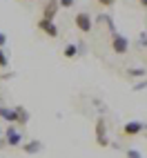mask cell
I'll list each match as a JSON object with an SVG mask.
<instances>
[{
    "mask_svg": "<svg viewBox=\"0 0 147 158\" xmlns=\"http://www.w3.org/2000/svg\"><path fill=\"white\" fill-rule=\"evenodd\" d=\"M5 143H7L9 147H20V145L25 143V136H23V131H20V129H16L14 125H11V127L5 129Z\"/></svg>",
    "mask_w": 147,
    "mask_h": 158,
    "instance_id": "6da1fadb",
    "label": "cell"
},
{
    "mask_svg": "<svg viewBox=\"0 0 147 158\" xmlns=\"http://www.w3.org/2000/svg\"><path fill=\"white\" fill-rule=\"evenodd\" d=\"M111 49H114V54H118V56L127 54L129 51V40L125 36H120V34H111Z\"/></svg>",
    "mask_w": 147,
    "mask_h": 158,
    "instance_id": "7a4b0ae2",
    "label": "cell"
},
{
    "mask_svg": "<svg viewBox=\"0 0 147 158\" xmlns=\"http://www.w3.org/2000/svg\"><path fill=\"white\" fill-rule=\"evenodd\" d=\"M74 23H76L78 31H82V34H89V31H91V16H89L87 11H80V14H76Z\"/></svg>",
    "mask_w": 147,
    "mask_h": 158,
    "instance_id": "3957f363",
    "label": "cell"
},
{
    "mask_svg": "<svg viewBox=\"0 0 147 158\" xmlns=\"http://www.w3.org/2000/svg\"><path fill=\"white\" fill-rule=\"evenodd\" d=\"M96 143L100 147H107L109 145V140H107V123H105V118L96 120Z\"/></svg>",
    "mask_w": 147,
    "mask_h": 158,
    "instance_id": "277c9868",
    "label": "cell"
},
{
    "mask_svg": "<svg viewBox=\"0 0 147 158\" xmlns=\"http://www.w3.org/2000/svg\"><path fill=\"white\" fill-rule=\"evenodd\" d=\"M38 29L45 31L49 38H58V34H60V31H58V25L54 23V20H43V18H40V20H38Z\"/></svg>",
    "mask_w": 147,
    "mask_h": 158,
    "instance_id": "5b68a950",
    "label": "cell"
},
{
    "mask_svg": "<svg viewBox=\"0 0 147 158\" xmlns=\"http://www.w3.org/2000/svg\"><path fill=\"white\" fill-rule=\"evenodd\" d=\"M143 129H147V125L143 120H127V125L123 127V131L127 134V136H138Z\"/></svg>",
    "mask_w": 147,
    "mask_h": 158,
    "instance_id": "8992f818",
    "label": "cell"
},
{
    "mask_svg": "<svg viewBox=\"0 0 147 158\" xmlns=\"http://www.w3.org/2000/svg\"><path fill=\"white\" fill-rule=\"evenodd\" d=\"M58 9H60L58 0H47V5H45V9H43V20H56Z\"/></svg>",
    "mask_w": 147,
    "mask_h": 158,
    "instance_id": "52a82bcc",
    "label": "cell"
},
{
    "mask_svg": "<svg viewBox=\"0 0 147 158\" xmlns=\"http://www.w3.org/2000/svg\"><path fill=\"white\" fill-rule=\"evenodd\" d=\"M0 118L11 123V125H18V116H16V109L14 107H5V105H0Z\"/></svg>",
    "mask_w": 147,
    "mask_h": 158,
    "instance_id": "ba28073f",
    "label": "cell"
},
{
    "mask_svg": "<svg viewBox=\"0 0 147 158\" xmlns=\"http://www.w3.org/2000/svg\"><path fill=\"white\" fill-rule=\"evenodd\" d=\"M20 147H23V152L25 154H38L40 149H43V143H38V138L36 140H29V143H23V145H20Z\"/></svg>",
    "mask_w": 147,
    "mask_h": 158,
    "instance_id": "9c48e42d",
    "label": "cell"
},
{
    "mask_svg": "<svg viewBox=\"0 0 147 158\" xmlns=\"http://www.w3.org/2000/svg\"><path fill=\"white\" fill-rule=\"evenodd\" d=\"M14 109H16V116H18V125H27V123H29V114H27V109L20 107V105H18V107H14Z\"/></svg>",
    "mask_w": 147,
    "mask_h": 158,
    "instance_id": "30bf717a",
    "label": "cell"
},
{
    "mask_svg": "<svg viewBox=\"0 0 147 158\" xmlns=\"http://www.w3.org/2000/svg\"><path fill=\"white\" fill-rule=\"evenodd\" d=\"M145 76V67H132L127 69V78H143Z\"/></svg>",
    "mask_w": 147,
    "mask_h": 158,
    "instance_id": "8fae6325",
    "label": "cell"
},
{
    "mask_svg": "<svg viewBox=\"0 0 147 158\" xmlns=\"http://www.w3.org/2000/svg\"><path fill=\"white\" fill-rule=\"evenodd\" d=\"M62 54H65V58H76V54H78V47L74 45V43H69V45L65 47V51H62Z\"/></svg>",
    "mask_w": 147,
    "mask_h": 158,
    "instance_id": "7c38bea8",
    "label": "cell"
},
{
    "mask_svg": "<svg viewBox=\"0 0 147 158\" xmlns=\"http://www.w3.org/2000/svg\"><path fill=\"white\" fill-rule=\"evenodd\" d=\"M0 67H2V69H7V67H9V56L5 54L2 49H0Z\"/></svg>",
    "mask_w": 147,
    "mask_h": 158,
    "instance_id": "4fadbf2b",
    "label": "cell"
},
{
    "mask_svg": "<svg viewBox=\"0 0 147 158\" xmlns=\"http://www.w3.org/2000/svg\"><path fill=\"white\" fill-rule=\"evenodd\" d=\"M132 89H134V91H143V89H147V78H145V80H141V82H136Z\"/></svg>",
    "mask_w": 147,
    "mask_h": 158,
    "instance_id": "5bb4252c",
    "label": "cell"
},
{
    "mask_svg": "<svg viewBox=\"0 0 147 158\" xmlns=\"http://www.w3.org/2000/svg\"><path fill=\"white\" fill-rule=\"evenodd\" d=\"M74 2H76V0H58V5H60V7H65V9L74 7Z\"/></svg>",
    "mask_w": 147,
    "mask_h": 158,
    "instance_id": "9a60e30c",
    "label": "cell"
},
{
    "mask_svg": "<svg viewBox=\"0 0 147 158\" xmlns=\"http://www.w3.org/2000/svg\"><path fill=\"white\" fill-rule=\"evenodd\" d=\"M127 158H143L138 149H127Z\"/></svg>",
    "mask_w": 147,
    "mask_h": 158,
    "instance_id": "2e32d148",
    "label": "cell"
},
{
    "mask_svg": "<svg viewBox=\"0 0 147 158\" xmlns=\"http://www.w3.org/2000/svg\"><path fill=\"white\" fill-rule=\"evenodd\" d=\"M7 45V34H2V31H0V49H2Z\"/></svg>",
    "mask_w": 147,
    "mask_h": 158,
    "instance_id": "e0dca14e",
    "label": "cell"
},
{
    "mask_svg": "<svg viewBox=\"0 0 147 158\" xmlns=\"http://www.w3.org/2000/svg\"><path fill=\"white\" fill-rule=\"evenodd\" d=\"M98 2H100L103 7H111L114 2H116V0H98Z\"/></svg>",
    "mask_w": 147,
    "mask_h": 158,
    "instance_id": "ac0fdd59",
    "label": "cell"
},
{
    "mask_svg": "<svg viewBox=\"0 0 147 158\" xmlns=\"http://www.w3.org/2000/svg\"><path fill=\"white\" fill-rule=\"evenodd\" d=\"M138 43H141V45H147V34H141V38H138Z\"/></svg>",
    "mask_w": 147,
    "mask_h": 158,
    "instance_id": "d6986e66",
    "label": "cell"
},
{
    "mask_svg": "<svg viewBox=\"0 0 147 158\" xmlns=\"http://www.w3.org/2000/svg\"><path fill=\"white\" fill-rule=\"evenodd\" d=\"M138 2H141L143 7H147V0H138Z\"/></svg>",
    "mask_w": 147,
    "mask_h": 158,
    "instance_id": "ffe728a7",
    "label": "cell"
}]
</instances>
